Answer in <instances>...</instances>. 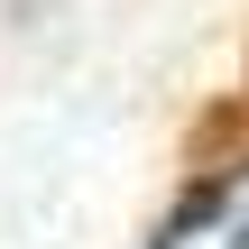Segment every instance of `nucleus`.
Here are the masks:
<instances>
[{
  "label": "nucleus",
  "instance_id": "f257e3e1",
  "mask_svg": "<svg viewBox=\"0 0 249 249\" xmlns=\"http://www.w3.org/2000/svg\"><path fill=\"white\" fill-rule=\"evenodd\" d=\"M157 249H249V166H231L222 185H203V194L166 222Z\"/></svg>",
  "mask_w": 249,
  "mask_h": 249
}]
</instances>
